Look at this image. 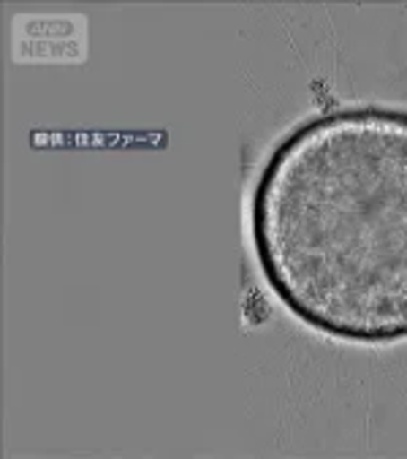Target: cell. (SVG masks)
<instances>
[{"instance_id":"obj_1","label":"cell","mask_w":407,"mask_h":459,"mask_svg":"<svg viewBox=\"0 0 407 459\" xmlns=\"http://www.w3.org/2000/svg\"><path fill=\"white\" fill-rule=\"evenodd\" d=\"M266 286L351 342L407 340V112L348 107L296 126L250 204Z\"/></svg>"}]
</instances>
